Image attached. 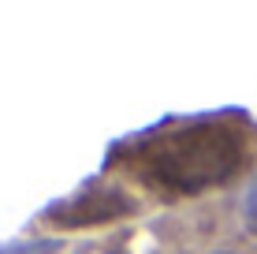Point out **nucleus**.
I'll list each match as a JSON object with an SVG mask.
<instances>
[{"label": "nucleus", "mask_w": 257, "mask_h": 254, "mask_svg": "<svg viewBox=\"0 0 257 254\" xmlns=\"http://www.w3.org/2000/svg\"><path fill=\"white\" fill-rule=\"evenodd\" d=\"M71 243L67 239H52V235H34V232H23L15 239H4L0 243V254H67Z\"/></svg>", "instance_id": "423d86ee"}, {"label": "nucleus", "mask_w": 257, "mask_h": 254, "mask_svg": "<svg viewBox=\"0 0 257 254\" xmlns=\"http://www.w3.org/2000/svg\"><path fill=\"white\" fill-rule=\"evenodd\" d=\"M149 217H153V209L146 206V198L135 187H127L112 172L97 168L86 183H78L64 198L38 209L26 232L75 243V239H93V235L142 228Z\"/></svg>", "instance_id": "f03ea898"}, {"label": "nucleus", "mask_w": 257, "mask_h": 254, "mask_svg": "<svg viewBox=\"0 0 257 254\" xmlns=\"http://www.w3.org/2000/svg\"><path fill=\"white\" fill-rule=\"evenodd\" d=\"M142 254H257L235 232L227 202H205L172 213H153L142 224Z\"/></svg>", "instance_id": "7ed1b4c3"}, {"label": "nucleus", "mask_w": 257, "mask_h": 254, "mask_svg": "<svg viewBox=\"0 0 257 254\" xmlns=\"http://www.w3.org/2000/svg\"><path fill=\"white\" fill-rule=\"evenodd\" d=\"M101 168L135 187L153 213L220 202L257 172V120L246 109L168 116L116 138Z\"/></svg>", "instance_id": "f257e3e1"}, {"label": "nucleus", "mask_w": 257, "mask_h": 254, "mask_svg": "<svg viewBox=\"0 0 257 254\" xmlns=\"http://www.w3.org/2000/svg\"><path fill=\"white\" fill-rule=\"evenodd\" d=\"M224 202H227L231 221H235V232L257 247V172L235 191V195H227Z\"/></svg>", "instance_id": "20e7f679"}, {"label": "nucleus", "mask_w": 257, "mask_h": 254, "mask_svg": "<svg viewBox=\"0 0 257 254\" xmlns=\"http://www.w3.org/2000/svg\"><path fill=\"white\" fill-rule=\"evenodd\" d=\"M67 254H142V228L93 235V239H75Z\"/></svg>", "instance_id": "39448f33"}]
</instances>
